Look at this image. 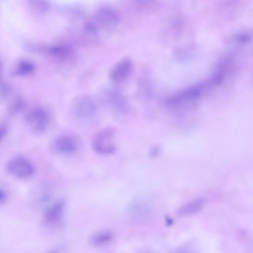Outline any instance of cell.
<instances>
[{"mask_svg":"<svg viewBox=\"0 0 253 253\" xmlns=\"http://www.w3.org/2000/svg\"><path fill=\"white\" fill-rule=\"evenodd\" d=\"M97 106L94 99L88 95H80L71 102L69 113L76 120L86 121L92 119L96 114Z\"/></svg>","mask_w":253,"mask_h":253,"instance_id":"1","label":"cell"},{"mask_svg":"<svg viewBox=\"0 0 253 253\" xmlns=\"http://www.w3.org/2000/svg\"><path fill=\"white\" fill-rule=\"evenodd\" d=\"M115 131L111 127L100 129L93 136L91 146L93 151L102 156L114 154L116 150L114 138Z\"/></svg>","mask_w":253,"mask_h":253,"instance_id":"2","label":"cell"},{"mask_svg":"<svg viewBox=\"0 0 253 253\" xmlns=\"http://www.w3.org/2000/svg\"><path fill=\"white\" fill-rule=\"evenodd\" d=\"M25 121L33 132L37 134H41L45 132L48 127L49 115L43 108L37 107L27 113Z\"/></svg>","mask_w":253,"mask_h":253,"instance_id":"3","label":"cell"},{"mask_svg":"<svg viewBox=\"0 0 253 253\" xmlns=\"http://www.w3.org/2000/svg\"><path fill=\"white\" fill-rule=\"evenodd\" d=\"M8 172L15 178L28 179L35 173V169L32 163L22 156H16L9 160L6 164Z\"/></svg>","mask_w":253,"mask_h":253,"instance_id":"4","label":"cell"},{"mask_svg":"<svg viewBox=\"0 0 253 253\" xmlns=\"http://www.w3.org/2000/svg\"><path fill=\"white\" fill-rule=\"evenodd\" d=\"M79 147L78 139L70 134H63L56 137L50 145L52 153L60 155H68L76 153Z\"/></svg>","mask_w":253,"mask_h":253,"instance_id":"5","label":"cell"},{"mask_svg":"<svg viewBox=\"0 0 253 253\" xmlns=\"http://www.w3.org/2000/svg\"><path fill=\"white\" fill-rule=\"evenodd\" d=\"M66 201L60 199L46 207L42 215L43 224L49 228L59 227L62 221Z\"/></svg>","mask_w":253,"mask_h":253,"instance_id":"6","label":"cell"},{"mask_svg":"<svg viewBox=\"0 0 253 253\" xmlns=\"http://www.w3.org/2000/svg\"><path fill=\"white\" fill-rule=\"evenodd\" d=\"M202 92V85L190 86L169 96L166 103L168 106L175 107L197 99L201 96Z\"/></svg>","mask_w":253,"mask_h":253,"instance_id":"7","label":"cell"},{"mask_svg":"<svg viewBox=\"0 0 253 253\" xmlns=\"http://www.w3.org/2000/svg\"><path fill=\"white\" fill-rule=\"evenodd\" d=\"M151 210L149 202L146 200L138 199L131 203L128 213L133 221L141 222L145 221L149 217Z\"/></svg>","mask_w":253,"mask_h":253,"instance_id":"8","label":"cell"},{"mask_svg":"<svg viewBox=\"0 0 253 253\" xmlns=\"http://www.w3.org/2000/svg\"><path fill=\"white\" fill-rule=\"evenodd\" d=\"M132 69L131 60L124 58L113 65L109 72V77L114 82L123 81L129 76Z\"/></svg>","mask_w":253,"mask_h":253,"instance_id":"9","label":"cell"},{"mask_svg":"<svg viewBox=\"0 0 253 253\" xmlns=\"http://www.w3.org/2000/svg\"><path fill=\"white\" fill-rule=\"evenodd\" d=\"M41 52L54 59L61 61L70 60L73 56V51L69 46L65 45H55L40 48Z\"/></svg>","mask_w":253,"mask_h":253,"instance_id":"10","label":"cell"},{"mask_svg":"<svg viewBox=\"0 0 253 253\" xmlns=\"http://www.w3.org/2000/svg\"><path fill=\"white\" fill-rule=\"evenodd\" d=\"M95 19L98 25L104 28H112L119 21L116 11L108 7L99 8L95 14Z\"/></svg>","mask_w":253,"mask_h":253,"instance_id":"11","label":"cell"},{"mask_svg":"<svg viewBox=\"0 0 253 253\" xmlns=\"http://www.w3.org/2000/svg\"><path fill=\"white\" fill-rule=\"evenodd\" d=\"M206 200L199 198L184 204L177 211V214L180 216H188L197 213L204 206Z\"/></svg>","mask_w":253,"mask_h":253,"instance_id":"12","label":"cell"},{"mask_svg":"<svg viewBox=\"0 0 253 253\" xmlns=\"http://www.w3.org/2000/svg\"><path fill=\"white\" fill-rule=\"evenodd\" d=\"M114 234L109 230H101L93 234L90 239L91 244L95 247H103L113 240Z\"/></svg>","mask_w":253,"mask_h":253,"instance_id":"13","label":"cell"},{"mask_svg":"<svg viewBox=\"0 0 253 253\" xmlns=\"http://www.w3.org/2000/svg\"><path fill=\"white\" fill-rule=\"evenodd\" d=\"M35 70V65L32 61L21 60L13 68L12 74L17 77H26L33 74Z\"/></svg>","mask_w":253,"mask_h":253,"instance_id":"14","label":"cell"},{"mask_svg":"<svg viewBox=\"0 0 253 253\" xmlns=\"http://www.w3.org/2000/svg\"><path fill=\"white\" fill-rule=\"evenodd\" d=\"M105 101L111 106L117 109H122L125 105L124 98L117 91L112 89H107L103 93Z\"/></svg>","mask_w":253,"mask_h":253,"instance_id":"15","label":"cell"},{"mask_svg":"<svg viewBox=\"0 0 253 253\" xmlns=\"http://www.w3.org/2000/svg\"><path fill=\"white\" fill-rule=\"evenodd\" d=\"M26 106V102L20 96H16L9 102L7 111L9 115L15 116L21 112Z\"/></svg>","mask_w":253,"mask_h":253,"instance_id":"16","label":"cell"},{"mask_svg":"<svg viewBox=\"0 0 253 253\" xmlns=\"http://www.w3.org/2000/svg\"><path fill=\"white\" fill-rule=\"evenodd\" d=\"M32 8L40 12L45 11L49 8V4L44 0H28Z\"/></svg>","mask_w":253,"mask_h":253,"instance_id":"17","label":"cell"},{"mask_svg":"<svg viewBox=\"0 0 253 253\" xmlns=\"http://www.w3.org/2000/svg\"><path fill=\"white\" fill-rule=\"evenodd\" d=\"M11 91L10 86L5 82H1L0 84V96L5 97L7 96Z\"/></svg>","mask_w":253,"mask_h":253,"instance_id":"18","label":"cell"},{"mask_svg":"<svg viewBox=\"0 0 253 253\" xmlns=\"http://www.w3.org/2000/svg\"><path fill=\"white\" fill-rule=\"evenodd\" d=\"M252 38L251 35L248 33H241L236 36V40L240 42L245 43L249 42Z\"/></svg>","mask_w":253,"mask_h":253,"instance_id":"19","label":"cell"},{"mask_svg":"<svg viewBox=\"0 0 253 253\" xmlns=\"http://www.w3.org/2000/svg\"><path fill=\"white\" fill-rule=\"evenodd\" d=\"M140 7H146L150 6L155 1V0H133Z\"/></svg>","mask_w":253,"mask_h":253,"instance_id":"20","label":"cell"},{"mask_svg":"<svg viewBox=\"0 0 253 253\" xmlns=\"http://www.w3.org/2000/svg\"><path fill=\"white\" fill-rule=\"evenodd\" d=\"M160 149L159 146L155 145L153 146L149 151V154L152 158L157 157L160 153Z\"/></svg>","mask_w":253,"mask_h":253,"instance_id":"21","label":"cell"},{"mask_svg":"<svg viewBox=\"0 0 253 253\" xmlns=\"http://www.w3.org/2000/svg\"><path fill=\"white\" fill-rule=\"evenodd\" d=\"M7 200V193L6 191L2 189H0V205L4 204Z\"/></svg>","mask_w":253,"mask_h":253,"instance_id":"22","label":"cell"},{"mask_svg":"<svg viewBox=\"0 0 253 253\" xmlns=\"http://www.w3.org/2000/svg\"><path fill=\"white\" fill-rule=\"evenodd\" d=\"M7 127L5 125H1L0 126V140L2 141L7 134Z\"/></svg>","mask_w":253,"mask_h":253,"instance_id":"23","label":"cell"}]
</instances>
